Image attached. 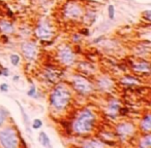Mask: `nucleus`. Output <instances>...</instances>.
Wrapping results in <instances>:
<instances>
[{
	"mask_svg": "<svg viewBox=\"0 0 151 148\" xmlns=\"http://www.w3.org/2000/svg\"><path fill=\"white\" fill-rule=\"evenodd\" d=\"M94 114L90 110L86 109L76 119L75 123H73V129L79 134L89 133L93 128V125H94Z\"/></svg>",
	"mask_w": 151,
	"mask_h": 148,
	"instance_id": "obj_1",
	"label": "nucleus"
},
{
	"mask_svg": "<svg viewBox=\"0 0 151 148\" xmlns=\"http://www.w3.org/2000/svg\"><path fill=\"white\" fill-rule=\"evenodd\" d=\"M51 104L58 110L64 109L71 101V94L64 87H57L51 94Z\"/></svg>",
	"mask_w": 151,
	"mask_h": 148,
	"instance_id": "obj_2",
	"label": "nucleus"
},
{
	"mask_svg": "<svg viewBox=\"0 0 151 148\" xmlns=\"http://www.w3.org/2000/svg\"><path fill=\"white\" fill-rule=\"evenodd\" d=\"M0 144L5 148H16L18 146L16 132L10 128L0 131Z\"/></svg>",
	"mask_w": 151,
	"mask_h": 148,
	"instance_id": "obj_3",
	"label": "nucleus"
},
{
	"mask_svg": "<svg viewBox=\"0 0 151 148\" xmlns=\"http://www.w3.org/2000/svg\"><path fill=\"white\" fill-rule=\"evenodd\" d=\"M73 87L75 89L78 91L79 93L83 95H87L89 94L92 91V85H90V82L87 79H85L84 77L81 76H75L73 77Z\"/></svg>",
	"mask_w": 151,
	"mask_h": 148,
	"instance_id": "obj_4",
	"label": "nucleus"
},
{
	"mask_svg": "<svg viewBox=\"0 0 151 148\" xmlns=\"http://www.w3.org/2000/svg\"><path fill=\"white\" fill-rule=\"evenodd\" d=\"M59 59L65 65H71L75 61V56L69 46H63L59 50Z\"/></svg>",
	"mask_w": 151,
	"mask_h": 148,
	"instance_id": "obj_5",
	"label": "nucleus"
},
{
	"mask_svg": "<svg viewBox=\"0 0 151 148\" xmlns=\"http://www.w3.org/2000/svg\"><path fill=\"white\" fill-rule=\"evenodd\" d=\"M22 52H23L24 57L26 58V60L31 61L35 58L36 53H37V47L32 42H25L22 45Z\"/></svg>",
	"mask_w": 151,
	"mask_h": 148,
	"instance_id": "obj_6",
	"label": "nucleus"
},
{
	"mask_svg": "<svg viewBox=\"0 0 151 148\" xmlns=\"http://www.w3.org/2000/svg\"><path fill=\"white\" fill-rule=\"evenodd\" d=\"M65 14L67 18H73L77 19L82 14V10L78 4L76 3H69L65 8Z\"/></svg>",
	"mask_w": 151,
	"mask_h": 148,
	"instance_id": "obj_7",
	"label": "nucleus"
},
{
	"mask_svg": "<svg viewBox=\"0 0 151 148\" xmlns=\"http://www.w3.org/2000/svg\"><path fill=\"white\" fill-rule=\"evenodd\" d=\"M51 29H50V26L47 23H40L38 25L37 29H36V35L38 36L42 39H48V38L51 37Z\"/></svg>",
	"mask_w": 151,
	"mask_h": 148,
	"instance_id": "obj_8",
	"label": "nucleus"
},
{
	"mask_svg": "<svg viewBox=\"0 0 151 148\" xmlns=\"http://www.w3.org/2000/svg\"><path fill=\"white\" fill-rule=\"evenodd\" d=\"M117 132L118 134L122 137H127L134 132V127L130 123H121L117 127Z\"/></svg>",
	"mask_w": 151,
	"mask_h": 148,
	"instance_id": "obj_9",
	"label": "nucleus"
},
{
	"mask_svg": "<svg viewBox=\"0 0 151 148\" xmlns=\"http://www.w3.org/2000/svg\"><path fill=\"white\" fill-rule=\"evenodd\" d=\"M38 140H39L40 144H42L44 147H48V148L52 147L51 142H50V138L48 137V135L46 134L45 132H40L39 136H38Z\"/></svg>",
	"mask_w": 151,
	"mask_h": 148,
	"instance_id": "obj_10",
	"label": "nucleus"
},
{
	"mask_svg": "<svg viewBox=\"0 0 151 148\" xmlns=\"http://www.w3.org/2000/svg\"><path fill=\"white\" fill-rule=\"evenodd\" d=\"M141 127L142 129L144 130L145 132H147V133H149L151 130V118H150V115H146L144 118H143V120H142V123H141Z\"/></svg>",
	"mask_w": 151,
	"mask_h": 148,
	"instance_id": "obj_11",
	"label": "nucleus"
},
{
	"mask_svg": "<svg viewBox=\"0 0 151 148\" xmlns=\"http://www.w3.org/2000/svg\"><path fill=\"white\" fill-rule=\"evenodd\" d=\"M0 29L4 33H12V31H14V27L12 24L5 21L0 22Z\"/></svg>",
	"mask_w": 151,
	"mask_h": 148,
	"instance_id": "obj_12",
	"label": "nucleus"
},
{
	"mask_svg": "<svg viewBox=\"0 0 151 148\" xmlns=\"http://www.w3.org/2000/svg\"><path fill=\"white\" fill-rule=\"evenodd\" d=\"M17 103H18V102H17ZM18 105H19V107H20V110H21L22 115H23V119H24V122H25V125H26L27 129H28V132H30V129H29V125H30V121H29V117H28V116H27L26 112H25V110H24V108H23V107H22V105H21V104H19V103H18Z\"/></svg>",
	"mask_w": 151,
	"mask_h": 148,
	"instance_id": "obj_13",
	"label": "nucleus"
},
{
	"mask_svg": "<svg viewBox=\"0 0 151 148\" xmlns=\"http://www.w3.org/2000/svg\"><path fill=\"white\" fill-rule=\"evenodd\" d=\"M10 63L12 64V66H18L20 63V57L19 55L12 54L10 55Z\"/></svg>",
	"mask_w": 151,
	"mask_h": 148,
	"instance_id": "obj_14",
	"label": "nucleus"
},
{
	"mask_svg": "<svg viewBox=\"0 0 151 148\" xmlns=\"http://www.w3.org/2000/svg\"><path fill=\"white\" fill-rule=\"evenodd\" d=\"M99 85H100V87H103V89H108V87H111V81L109 79H106V78H104V79H100V81H99Z\"/></svg>",
	"mask_w": 151,
	"mask_h": 148,
	"instance_id": "obj_15",
	"label": "nucleus"
},
{
	"mask_svg": "<svg viewBox=\"0 0 151 148\" xmlns=\"http://www.w3.org/2000/svg\"><path fill=\"white\" fill-rule=\"evenodd\" d=\"M27 95H28L29 97H32V98H37L38 95H37V92H36V89L34 85H32L30 89V91H28L27 92Z\"/></svg>",
	"mask_w": 151,
	"mask_h": 148,
	"instance_id": "obj_16",
	"label": "nucleus"
},
{
	"mask_svg": "<svg viewBox=\"0 0 151 148\" xmlns=\"http://www.w3.org/2000/svg\"><path fill=\"white\" fill-rule=\"evenodd\" d=\"M150 145H151V137L148 135V136H147L146 138L142 141L141 146H143V147H149Z\"/></svg>",
	"mask_w": 151,
	"mask_h": 148,
	"instance_id": "obj_17",
	"label": "nucleus"
},
{
	"mask_svg": "<svg viewBox=\"0 0 151 148\" xmlns=\"http://www.w3.org/2000/svg\"><path fill=\"white\" fill-rule=\"evenodd\" d=\"M134 68H136L137 70H141V71L149 70V65L148 64H139V65H137V66H134Z\"/></svg>",
	"mask_w": 151,
	"mask_h": 148,
	"instance_id": "obj_18",
	"label": "nucleus"
},
{
	"mask_svg": "<svg viewBox=\"0 0 151 148\" xmlns=\"http://www.w3.org/2000/svg\"><path fill=\"white\" fill-rule=\"evenodd\" d=\"M108 14H109V18H110L111 20H113L114 19V16H115V8H114L113 5H109Z\"/></svg>",
	"mask_w": 151,
	"mask_h": 148,
	"instance_id": "obj_19",
	"label": "nucleus"
},
{
	"mask_svg": "<svg viewBox=\"0 0 151 148\" xmlns=\"http://www.w3.org/2000/svg\"><path fill=\"white\" fill-rule=\"evenodd\" d=\"M42 125H43V122H42V120L40 119H34L33 120V123H32V128L33 129H35V130H37V129H39V128H42Z\"/></svg>",
	"mask_w": 151,
	"mask_h": 148,
	"instance_id": "obj_20",
	"label": "nucleus"
},
{
	"mask_svg": "<svg viewBox=\"0 0 151 148\" xmlns=\"http://www.w3.org/2000/svg\"><path fill=\"white\" fill-rule=\"evenodd\" d=\"M84 146L85 147H100V146H103L102 143H97V142H93V141H90L88 142V143L84 144Z\"/></svg>",
	"mask_w": 151,
	"mask_h": 148,
	"instance_id": "obj_21",
	"label": "nucleus"
},
{
	"mask_svg": "<svg viewBox=\"0 0 151 148\" xmlns=\"http://www.w3.org/2000/svg\"><path fill=\"white\" fill-rule=\"evenodd\" d=\"M5 121V114L2 112V110H0V127L4 123Z\"/></svg>",
	"mask_w": 151,
	"mask_h": 148,
	"instance_id": "obj_22",
	"label": "nucleus"
},
{
	"mask_svg": "<svg viewBox=\"0 0 151 148\" xmlns=\"http://www.w3.org/2000/svg\"><path fill=\"white\" fill-rule=\"evenodd\" d=\"M0 91L1 92H7L8 91V85H6V83H1V85H0Z\"/></svg>",
	"mask_w": 151,
	"mask_h": 148,
	"instance_id": "obj_23",
	"label": "nucleus"
},
{
	"mask_svg": "<svg viewBox=\"0 0 151 148\" xmlns=\"http://www.w3.org/2000/svg\"><path fill=\"white\" fill-rule=\"evenodd\" d=\"M143 14L145 16V19H146L147 21H150V20H151V18H150L151 12H150V10H146V12H143Z\"/></svg>",
	"mask_w": 151,
	"mask_h": 148,
	"instance_id": "obj_24",
	"label": "nucleus"
},
{
	"mask_svg": "<svg viewBox=\"0 0 151 148\" xmlns=\"http://www.w3.org/2000/svg\"><path fill=\"white\" fill-rule=\"evenodd\" d=\"M123 81H127V82H125V83H136V82H137V80L134 79V78L126 77V78H124V80H123Z\"/></svg>",
	"mask_w": 151,
	"mask_h": 148,
	"instance_id": "obj_25",
	"label": "nucleus"
},
{
	"mask_svg": "<svg viewBox=\"0 0 151 148\" xmlns=\"http://www.w3.org/2000/svg\"><path fill=\"white\" fill-rule=\"evenodd\" d=\"M18 79H19V77H18V76H15V77H14V80H15V81H16V80H18Z\"/></svg>",
	"mask_w": 151,
	"mask_h": 148,
	"instance_id": "obj_26",
	"label": "nucleus"
}]
</instances>
